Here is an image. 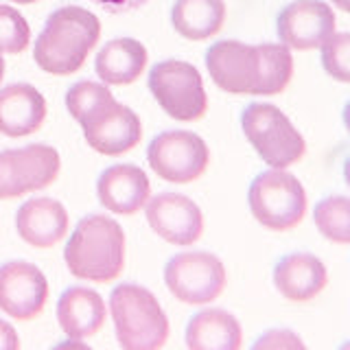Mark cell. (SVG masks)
I'll return each mask as SVG.
<instances>
[{"label":"cell","mask_w":350,"mask_h":350,"mask_svg":"<svg viewBox=\"0 0 350 350\" xmlns=\"http://www.w3.org/2000/svg\"><path fill=\"white\" fill-rule=\"evenodd\" d=\"M211 79L230 94H256L258 51L239 40H221L206 53Z\"/></svg>","instance_id":"cell-13"},{"label":"cell","mask_w":350,"mask_h":350,"mask_svg":"<svg viewBox=\"0 0 350 350\" xmlns=\"http://www.w3.org/2000/svg\"><path fill=\"white\" fill-rule=\"evenodd\" d=\"M98 38L101 22L83 7L68 5L59 7L49 16L46 25L36 40L33 57L36 64L49 75H72L81 70Z\"/></svg>","instance_id":"cell-1"},{"label":"cell","mask_w":350,"mask_h":350,"mask_svg":"<svg viewBox=\"0 0 350 350\" xmlns=\"http://www.w3.org/2000/svg\"><path fill=\"white\" fill-rule=\"evenodd\" d=\"M328 282L324 262L313 254H289L273 269V284L282 298L291 302H306L315 298Z\"/></svg>","instance_id":"cell-17"},{"label":"cell","mask_w":350,"mask_h":350,"mask_svg":"<svg viewBox=\"0 0 350 350\" xmlns=\"http://www.w3.org/2000/svg\"><path fill=\"white\" fill-rule=\"evenodd\" d=\"M79 125L94 151L103 156H120L134 149L142 138V123L131 107L118 103L114 96L96 103Z\"/></svg>","instance_id":"cell-9"},{"label":"cell","mask_w":350,"mask_h":350,"mask_svg":"<svg viewBox=\"0 0 350 350\" xmlns=\"http://www.w3.org/2000/svg\"><path fill=\"white\" fill-rule=\"evenodd\" d=\"M57 348H79V350H88V346H85L83 339H72V337H68V342L59 344Z\"/></svg>","instance_id":"cell-32"},{"label":"cell","mask_w":350,"mask_h":350,"mask_svg":"<svg viewBox=\"0 0 350 350\" xmlns=\"http://www.w3.org/2000/svg\"><path fill=\"white\" fill-rule=\"evenodd\" d=\"M313 221L328 241L346 245L350 241V200L346 195L326 197L315 206Z\"/></svg>","instance_id":"cell-24"},{"label":"cell","mask_w":350,"mask_h":350,"mask_svg":"<svg viewBox=\"0 0 350 350\" xmlns=\"http://www.w3.org/2000/svg\"><path fill=\"white\" fill-rule=\"evenodd\" d=\"M149 90L171 118L191 123L206 114L208 94L200 70L189 62L167 59L149 72Z\"/></svg>","instance_id":"cell-6"},{"label":"cell","mask_w":350,"mask_h":350,"mask_svg":"<svg viewBox=\"0 0 350 350\" xmlns=\"http://www.w3.org/2000/svg\"><path fill=\"white\" fill-rule=\"evenodd\" d=\"M46 118V98L31 83H9L0 90V134L22 138L38 131Z\"/></svg>","instance_id":"cell-16"},{"label":"cell","mask_w":350,"mask_h":350,"mask_svg":"<svg viewBox=\"0 0 350 350\" xmlns=\"http://www.w3.org/2000/svg\"><path fill=\"white\" fill-rule=\"evenodd\" d=\"M98 7H103L109 14H127L138 7H145L149 0H92Z\"/></svg>","instance_id":"cell-30"},{"label":"cell","mask_w":350,"mask_h":350,"mask_svg":"<svg viewBox=\"0 0 350 350\" xmlns=\"http://www.w3.org/2000/svg\"><path fill=\"white\" fill-rule=\"evenodd\" d=\"M149 53L134 38H116L96 53L94 68L105 85H129L147 68Z\"/></svg>","instance_id":"cell-19"},{"label":"cell","mask_w":350,"mask_h":350,"mask_svg":"<svg viewBox=\"0 0 350 350\" xmlns=\"http://www.w3.org/2000/svg\"><path fill=\"white\" fill-rule=\"evenodd\" d=\"M20 195L22 191L9 164V151H3L0 153V200H14V197H20Z\"/></svg>","instance_id":"cell-29"},{"label":"cell","mask_w":350,"mask_h":350,"mask_svg":"<svg viewBox=\"0 0 350 350\" xmlns=\"http://www.w3.org/2000/svg\"><path fill=\"white\" fill-rule=\"evenodd\" d=\"M245 138L271 169H287L300 162L306 142L289 116L271 103H250L241 116Z\"/></svg>","instance_id":"cell-4"},{"label":"cell","mask_w":350,"mask_h":350,"mask_svg":"<svg viewBox=\"0 0 350 350\" xmlns=\"http://www.w3.org/2000/svg\"><path fill=\"white\" fill-rule=\"evenodd\" d=\"M96 193L105 211L116 215H134L140 208H145L151 197V184L140 167L114 164L101 173L96 182Z\"/></svg>","instance_id":"cell-14"},{"label":"cell","mask_w":350,"mask_h":350,"mask_svg":"<svg viewBox=\"0 0 350 350\" xmlns=\"http://www.w3.org/2000/svg\"><path fill=\"white\" fill-rule=\"evenodd\" d=\"M164 282L186 304H208L226 289L228 273L219 256L211 252H184L164 267Z\"/></svg>","instance_id":"cell-8"},{"label":"cell","mask_w":350,"mask_h":350,"mask_svg":"<svg viewBox=\"0 0 350 350\" xmlns=\"http://www.w3.org/2000/svg\"><path fill=\"white\" fill-rule=\"evenodd\" d=\"M226 11L224 0H175L171 25L184 40L202 42L221 31Z\"/></svg>","instance_id":"cell-22"},{"label":"cell","mask_w":350,"mask_h":350,"mask_svg":"<svg viewBox=\"0 0 350 350\" xmlns=\"http://www.w3.org/2000/svg\"><path fill=\"white\" fill-rule=\"evenodd\" d=\"M147 160L158 178L173 184H189L206 173L211 164V149L193 131L173 129L151 140Z\"/></svg>","instance_id":"cell-7"},{"label":"cell","mask_w":350,"mask_h":350,"mask_svg":"<svg viewBox=\"0 0 350 350\" xmlns=\"http://www.w3.org/2000/svg\"><path fill=\"white\" fill-rule=\"evenodd\" d=\"M333 3L342 9V11H348L350 9V0H333Z\"/></svg>","instance_id":"cell-33"},{"label":"cell","mask_w":350,"mask_h":350,"mask_svg":"<svg viewBox=\"0 0 350 350\" xmlns=\"http://www.w3.org/2000/svg\"><path fill=\"white\" fill-rule=\"evenodd\" d=\"M70 226L68 211L62 202L51 197H36L20 206L16 228L25 243L33 247H53L66 237Z\"/></svg>","instance_id":"cell-15"},{"label":"cell","mask_w":350,"mask_h":350,"mask_svg":"<svg viewBox=\"0 0 350 350\" xmlns=\"http://www.w3.org/2000/svg\"><path fill=\"white\" fill-rule=\"evenodd\" d=\"M250 211L256 221L269 230H291L306 213V193L302 182L284 169L260 173L250 186Z\"/></svg>","instance_id":"cell-5"},{"label":"cell","mask_w":350,"mask_h":350,"mask_svg":"<svg viewBox=\"0 0 350 350\" xmlns=\"http://www.w3.org/2000/svg\"><path fill=\"white\" fill-rule=\"evenodd\" d=\"M3 79H5V57L0 53V83H3Z\"/></svg>","instance_id":"cell-34"},{"label":"cell","mask_w":350,"mask_h":350,"mask_svg":"<svg viewBox=\"0 0 350 350\" xmlns=\"http://www.w3.org/2000/svg\"><path fill=\"white\" fill-rule=\"evenodd\" d=\"M109 315L125 350H156L169 337V317L162 304L140 284H118L109 295Z\"/></svg>","instance_id":"cell-3"},{"label":"cell","mask_w":350,"mask_h":350,"mask_svg":"<svg viewBox=\"0 0 350 350\" xmlns=\"http://www.w3.org/2000/svg\"><path fill=\"white\" fill-rule=\"evenodd\" d=\"M112 96V90L105 83L96 81H79L75 83L68 92H66V107H68L70 116L79 123V120L90 112V109Z\"/></svg>","instance_id":"cell-27"},{"label":"cell","mask_w":350,"mask_h":350,"mask_svg":"<svg viewBox=\"0 0 350 350\" xmlns=\"http://www.w3.org/2000/svg\"><path fill=\"white\" fill-rule=\"evenodd\" d=\"M254 350H304V342L293 331H267L254 342Z\"/></svg>","instance_id":"cell-28"},{"label":"cell","mask_w":350,"mask_h":350,"mask_svg":"<svg viewBox=\"0 0 350 350\" xmlns=\"http://www.w3.org/2000/svg\"><path fill=\"white\" fill-rule=\"evenodd\" d=\"M57 322L72 339H88L105 324V300L94 289L70 287L57 302Z\"/></svg>","instance_id":"cell-18"},{"label":"cell","mask_w":350,"mask_h":350,"mask_svg":"<svg viewBox=\"0 0 350 350\" xmlns=\"http://www.w3.org/2000/svg\"><path fill=\"white\" fill-rule=\"evenodd\" d=\"M147 221L160 239L173 245H193L204 232V215L191 197L158 193L147 200Z\"/></svg>","instance_id":"cell-12"},{"label":"cell","mask_w":350,"mask_h":350,"mask_svg":"<svg viewBox=\"0 0 350 350\" xmlns=\"http://www.w3.org/2000/svg\"><path fill=\"white\" fill-rule=\"evenodd\" d=\"M31 42V27L16 7L0 5V53H22Z\"/></svg>","instance_id":"cell-25"},{"label":"cell","mask_w":350,"mask_h":350,"mask_svg":"<svg viewBox=\"0 0 350 350\" xmlns=\"http://www.w3.org/2000/svg\"><path fill=\"white\" fill-rule=\"evenodd\" d=\"M72 276L92 282L116 280L125 269V232L105 215L83 217L64 250Z\"/></svg>","instance_id":"cell-2"},{"label":"cell","mask_w":350,"mask_h":350,"mask_svg":"<svg viewBox=\"0 0 350 350\" xmlns=\"http://www.w3.org/2000/svg\"><path fill=\"white\" fill-rule=\"evenodd\" d=\"M278 38L291 51H313L333 36L337 20L324 0H293L278 14Z\"/></svg>","instance_id":"cell-10"},{"label":"cell","mask_w":350,"mask_h":350,"mask_svg":"<svg viewBox=\"0 0 350 350\" xmlns=\"http://www.w3.org/2000/svg\"><path fill=\"white\" fill-rule=\"evenodd\" d=\"M9 164L22 195L42 191L57 180L62 160L59 151L51 145H27L20 149H7Z\"/></svg>","instance_id":"cell-21"},{"label":"cell","mask_w":350,"mask_h":350,"mask_svg":"<svg viewBox=\"0 0 350 350\" xmlns=\"http://www.w3.org/2000/svg\"><path fill=\"white\" fill-rule=\"evenodd\" d=\"M49 300V280L27 260H9L0 267V311L14 320H33Z\"/></svg>","instance_id":"cell-11"},{"label":"cell","mask_w":350,"mask_h":350,"mask_svg":"<svg viewBox=\"0 0 350 350\" xmlns=\"http://www.w3.org/2000/svg\"><path fill=\"white\" fill-rule=\"evenodd\" d=\"M20 348V337L16 328L9 322L0 320V350H18Z\"/></svg>","instance_id":"cell-31"},{"label":"cell","mask_w":350,"mask_h":350,"mask_svg":"<svg viewBox=\"0 0 350 350\" xmlns=\"http://www.w3.org/2000/svg\"><path fill=\"white\" fill-rule=\"evenodd\" d=\"M243 328L224 309H204L186 326V346L191 350H239Z\"/></svg>","instance_id":"cell-20"},{"label":"cell","mask_w":350,"mask_h":350,"mask_svg":"<svg viewBox=\"0 0 350 350\" xmlns=\"http://www.w3.org/2000/svg\"><path fill=\"white\" fill-rule=\"evenodd\" d=\"M322 66L335 81H350V33L335 31L322 44Z\"/></svg>","instance_id":"cell-26"},{"label":"cell","mask_w":350,"mask_h":350,"mask_svg":"<svg viewBox=\"0 0 350 350\" xmlns=\"http://www.w3.org/2000/svg\"><path fill=\"white\" fill-rule=\"evenodd\" d=\"M11 3H18V5H31V3H38V0H11Z\"/></svg>","instance_id":"cell-35"},{"label":"cell","mask_w":350,"mask_h":350,"mask_svg":"<svg viewBox=\"0 0 350 350\" xmlns=\"http://www.w3.org/2000/svg\"><path fill=\"white\" fill-rule=\"evenodd\" d=\"M258 96H271L282 92L293 77V55L284 44H258Z\"/></svg>","instance_id":"cell-23"}]
</instances>
